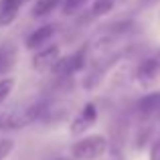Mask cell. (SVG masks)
<instances>
[{
    "label": "cell",
    "instance_id": "2e32d148",
    "mask_svg": "<svg viewBox=\"0 0 160 160\" xmlns=\"http://www.w3.org/2000/svg\"><path fill=\"white\" fill-rule=\"evenodd\" d=\"M154 2H158V0H144V4H154Z\"/></svg>",
    "mask_w": 160,
    "mask_h": 160
},
{
    "label": "cell",
    "instance_id": "5bb4252c",
    "mask_svg": "<svg viewBox=\"0 0 160 160\" xmlns=\"http://www.w3.org/2000/svg\"><path fill=\"white\" fill-rule=\"evenodd\" d=\"M12 150H14V140L2 138V140H0V160H6L8 156H10Z\"/></svg>",
    "mask_w": 160,
    "mask_h": 160
},
{
    "label": "cell",
    "instance_id": "8fae6325",
    "mask_svg": "<svg viewBox=\"0 0 160 160\" xmlns=\"http://www.w3.org/2000/svg\"><path fill=\"white\" fill-rule=\"evenodd\" d=\"M113 4H116V0H95L93 6H91V14H93V16L108 14V12H112Z\"/></svg>",
    "mask_w": 160,
    "mask_h": 160
},
{
    "label": "cell",
    "instance_id": "4fadbf2b",
    "mask_svg": "<svg viewBox=\"0 0 160 160\" xmlns=\"http://www.w3.org/2000/svg\"><path fill=\"white\" fill-rule=\"evenodd\" d=\"M12 87H14V79H10V77L0 79V103L8 99V95L12 93Z\"/></svg>",
    "mask_w": 160,
    "mask_h": 160
},
{
    "label": "cell",
    "instance_id": "ba28073f",
    "mask_svg": "<svg viewBox=\"0 0 160 160\" xmlns=\"http://www.w3.org/2000/svg\"><path fill=\"white\" fill-rule=\"evenodd\" d=\"M158 71H160V61L158 59H146V61H142L140 65H138L136 77L140 79V81H152V79L158 75Z\"/></svg>",
    "mask_w": 160,
    "mask_h": 160
},
{
    "label": "cell",
    "instance_id": "e0dca14e",
    "mask_svg": "<svg viewBox=\"0 0 160 160\" xmlns=\"http://www.w3.org/2000/svg\"><path fill=\"white\" fill-rule=\"evenodd\" d=\"M59 160H63V158H59Z\"/></svg>",
    "mask_w": 160,
    "mask_h": 160
},
{
    "label": "cell",
    "instance_id": "277c9868",
    "mask_svg": "<svg viewBox=\"0 0 160 160\" xmlns=\"http://www.w3.org/2000/svg\"><path fill=\"white\" fill-rule=\"evenodd\" d=\"M61 49L57 47V45H49V47H43L39 49V51L35 53V57H32V67L39 71L43 69H53L55 65H57V61L61 57Z\"/></svg>",
    "mask_w": 160,
    "mask_h": 160
},
{
    "label": "cell",
    "instance_id": "7c38bea8",
    "mask_svg": "<svg viewBox=\"0 0 160 160\" xmlns=\"http://www.w3.org/2000/svg\"><path fill=\"white\" fill-rule=\"evenodd\" d=\"M85 4H87V0H63V14H67V16L77 14Z\"/></svg>",
    "mask_w": 160,
    "mask_h": 160
},
{
    "label": "cell",
    "instance_id": "52a82bcc",
    "mask_svg": "<svg viewBox=\"0 0 160 160\" xmlns=\"http://www.w3.org/2000/svg\"><path fill=\"white\" fill-rule=\"evenodd\" d=\"M136 109L140 116H156V113H160V91L140 98L136 103Z\"/></svg>",
    "mask_w": 160,
    "mask_h": 160
},
{
    "label": "cell",
    "instance_id": "5b68a950",
    "mask_svg": "<svg viewBox=\"0 0 160 160\" xmlns=\"http://www.w3.org/2000/svg\"><path fill=\"white\" fill-rule=\"evenodd\" d=\"M55 32H57V27H55V24H45V27L35 28V32H31V35L27 37V49H31V51L32 49H43L55 37Z\"/></svg>",
    "mask_w": 160,
    "mask_h": 160
},
{
    "label": "cell",
    "instance_id": "3957f363",
    "mask_svg": "<svg viewBox=\"0 0 160 160\" xmlns=\"http://www.w3.org/2000/svg\"><path fill=\"white\" fill-rule=\"evenodd\" d=\"M95 120H98V109H95V106L93 103H85L83 109L75 116V120L71 122V134L73 136L83 134L87 128H91L95 124Z\"/></svg>",
    "mask_w": 160,
    "mask_h": 160
},
{
    "label": "cell",
    "instance_id": "8992f818",
    "mask_svg": "<svg viewBox=\"0 0 160 160\" xmlns=\"http://www.w3.org/2000/svg\"><path fill=\"white\" fill-rule=\"evenodd\" d=\"M24 2H28V0H0V24L8 27L10 22H14L16 14Z\"/></svg>",
    "mask_w": 160,
    "mask_h": 160
},
{
    "label": "cell",
    "instance_id": "7a4b0ae2",
    "mask_svg": "<svg viewBox=\"0 0 160 160\" xmlns=\"http://www.w3.org/2000/svg\"><path fill=\"white\" fill-rule=\"evenodd\" d=\"M83 65H85V53L77 51V53H71V55H67V57L59 59L57 65L53 67V73H57L59 77H69V75L81 71Z\"/></svg>",
    "mask_w": 160,
    "mask_h": 160
},
{
    "label": "cell",
    "instance_id": "9c48e42d",
    "mask_svg": "<svg viewBox=\"0 0 160 160\" xmlns=\"http://www.w3.org/2000/svg\"><path fill=\"white\" fill-rule=\"evenodd\" d=\"M16 63V49L12 45H2L0 47V77L6 75Z\"/></svg>",
    "mask_w": 160,
    "mask_h": 160
},
{
    "label": "cell",
    "instance_id": "6da1fadb",
    "mask_svg": "<svg viewBox=\"0 0 160 160\" xmlns=\"http://www.w3.org/2000/svg\"><path fill=\"white\" fill-rule=\"evenodd\" d=\"M106 152H108V140H106V136H99V134L79 138L71 146V154L77 160H98Z\"/></svg>",
    "mask_w": 160,
    "mask_h": 160
},
{
    "label": "cell",
    "instance_id": "9a60e30c",
    "mask_svg": "<svg viewBox=\"0 0 160 160\" xmlns=\"http://www.w3.org/2000/svg\"><path fill=\"white\" fill-rule=\"evenodd\" d=\"M150 160H160V138L152 144V148H150Z\"/></svg>",
    "mask_w": 160,
    "mask_h": 160
},
{
    "label": "cell",
    "instance_id": "30bf717a",
    "mask_svg": "<svg viewBox=\"0 0 160 160\" xmlns=\"http://www.w3.org/2000/svg\"><path fill=\"white\" fill-rule=\"evenodd\" d=\"M61 2L63 0H37L35 6H32V16H47V14H51Z\"/></svg>",
    "mask_w": 160,
    "mask_h": 160
}]
</instances>
